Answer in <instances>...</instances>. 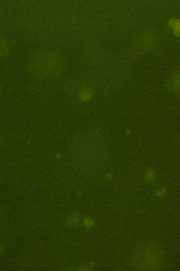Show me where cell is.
Returning a JSON list of instances; mask_svg holds the SVG:
<instances>
[{"label": "cell", "mask_w": 180, "mask_h": 271, "mask_svg": "<svg viewBox=\"0 0 180 271\" xmlns=\"http://www.w3.org/2000/svg\"><path fill=\"white\" fill-rule=\"evenodd\" d=\"M83 224L86 228L91 229L94 226V221L89 217H86L83 220Z\"/></svg>", "instance_id": "277c9868"}, {"label": "cell", "mask_w": 180, "mask_h": 271, "mask_svg": "<svg viewBox=\"0 0 180 271\" xmlns=\"http://www.w3.org/2000/svg\"><path fill=\"white\" fill-rule=\"evenodd\" d=\"M146 176L147 179L149 180H152L154 177V172H153V170L149 169L146 172Z\"/></svg>", "instance_id": "52a82bcc"}, {"label": "cell", "mask_w": 180, "mask_h": 271, "mask_svg": "<svg viewBox=\"0 0 180 271\" xmlns=\"http://www.w3.org/2000/svg\"><path fill=\"white\" fill-rule=\"evenodd\" d=\"M166 192V189L165 188H161L157 191L156 195L158 197H161L164 195Z\"/></svg>", "instance_id": "8992f818"}, {"label": "cell", "mask_w": 180, "mask_h": 271, "mask_svg": "<svg viewBox=\"0 0 180 271\" xmlns=\"http://www.w3.org/2000/svg\"><path fill=\"white\" fill-rule=\"evenodd\" d=\"M169 24L176 35L179 36H180L179 20L176 19H171L170 20Z\"/></svg>", "instance_id": "3957f363"}, {"label": "cell", "mask_w": 180, "mask_h": 271, "mask_svg": "<svg viewBox=\"0 0 180 271\" xmlns=\"http://www.w3.org/2000/svg\"><path fill=\"white\" fill-rule=\"evenodd\" d=\"M10 48L9 44L4 39L0 37V58L7 57L10 54Z\"/></svg>", "instance_id": "7a4b0ae2"}, {"label": "cell", "mask_w": 180, "mask_h": 271, "mask_svg": "<svg viewBox=\"0 0 180 271\" xmlns=\"http://www.w3.org/2000/svg\"><path fill=\"white\" fill-rule=\"evenodd\" d=\"M158 252L156 253V251H153V250L148 249L145 250L144 252H142L140 257V260H141V264H143V266L150 267L152 266V268L154 267V266H157L159 264V261L161 260L159 258Z\"/></svg>", "instance_id": "6da1fadb"}, {"label": "cell", "mask_w": 180, "mask_h": 271, "mask_svg": "<svg viewBox=\"0 0 180 271\" xmlns=\"http://www.w3.org/2000/svg\"><path fill=\"white\" fill-rule=\"evenodd\" d=\"M91 96L92 94L91 91L89 90L85 89L84 90H83L82 94V99L86 101L89 99V98L91 97Z\"/></svg>", "instance_id": "5b68a950"}, {"label": "cell", "mask_w": 180, "mask_h": 271, "mask_svg": "<svg viewBox=\"0 0 180 271\" xmlns=\"http://www.w3.org/2000/svg\"><path fill=\"white\" fill-rule=\"evenodd\" d=\"M78 220L77 217L75 215H73L72 217H71L70 219H69V222H71V223H75L77 222L78 223Z\"/></svg>", "instance_id": "ba28073f"}]
</instances>
